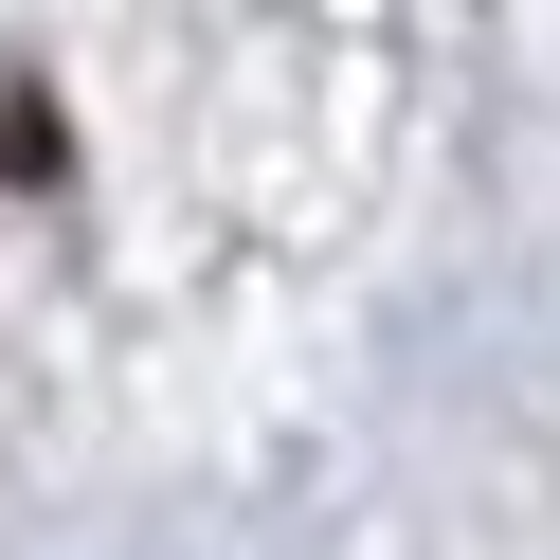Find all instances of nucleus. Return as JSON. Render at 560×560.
<instances>
[{"label": "nucleus", "instance_id": "f257e3e1", "mask_svg": "<svg viewBox=\"0 0 560 560\" xmlns=\"http://www.w3.org/2000/svg\"><path fill=\"white\" fill-rule=\"evenodd\" d=\"M0 182H55V109L37 91H0Z\"/></svg>", "mask_w": 560, "mask_h": 560}]
</instances>
